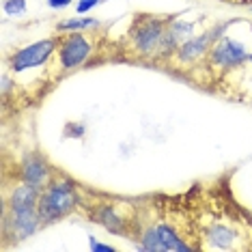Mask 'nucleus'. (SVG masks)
<instances>
[{"label": "nucleus", "mask_w": 252, "mask_h": 252, "mask_svg": "<svg viewBox=\"0 0 252 252\" xmlns=\"http://www.w3.org/2000/svg\"><path fill=\"white\" fill-rule=\"evenodd\" d=\"M45 2H48L50 9H67L73 0H45Z\"/></svg>", "instance_id": "2eb2a0df"}, {"label": "nucleus", "mask_w": 252, "mask_h": 252, "mask_svg": "<svg viewBox=\"0 0 252 252\" xmlns=\"http://www.w3.org/2000/svg\"><path fill=\"white\" fill-rule=\"evenodd\" d=\"M26 0H4L2 2V11L9 18H22L26 13Z\"/></svg>", "instance_id": "9b49d317"}, {"label": "nucleus", "mask_w": 252, "mask_h": 252, "mask_svg": "<svg viewBox=\"0 0 252 252\" xmlns=\"http://www.w3.org/2000/svg\"><path fill=\"white\" fill-rule=\"evenodd\" d=\"M43 228L39 207L32 209H2V246H13L32 237Z\"/></svg>", "instance_id": "0eeeda50"}, {"label": "nucleus", "mask_w": 252, "mask_h": 252, "mask_svg": "<svg viewBox=\"0 0 252 252\" xmlns=\"http://www.w3.org/2000/svg\"><path fill=\"white\" fill-rule=\"evenodd\" d=\"M93 31L84 32H59V50H56V65L61 73H69L87 65L95 52V43L91 39Z\"/></svg>", "instance_id": "20e7f679"}, {"label": "nucleus", "mask_w": 252, "mask_h": 252, "mask_svg": "<svg viewBox=\"0 0 252 252\" xmlns=\"http://www.w3.org/2000/svg\"><path fill=\"white\" fill-rule=\"evenodd\" d=\"M233 22H224V24H218L209 31L200 32V35H192L190 39H186L177 52L170 56L164 65H181V67H194L198 63H203V59L209 54V50L214 48V43L220 37H224V31L231 26Z\"/></svg>", "instance_id": "39448f33"}, {"label": "nucleus", "mask_w": 252, "mask_h": 252, "mask_svg": "<svg viewBox=\"0 0 252 252\" xmlns=\"http://www.w3.org/2000/svg\"><path fill=\"white\" fill-rule=\"evenodd\" d=\"M248 63H252V52H250V56H248Z\"/></svg>", "instance_id": "dca6fc26"}, {"label": "nucleus", "mask_w": 252, "mask_h": 252, "mask_svg": "<svg viewBox=\"0 0 252 252\" xmlns=\"http://www.w3.org/2000/svg\"><path fill=\"white\" fill-rule=\"evenodd\" d=\"M250 9H252V7H250Z\"/></svg>", "instance_id": "f3484780"}, {"label": "nucleus", "mask_w": 252, "mask_h": 252, "mask_svg": "<svg viewBox=\"0 0 252 252\" xmlns=\"http://www.w3.org/2000/svg\"><path fill=\"white\" fill-rule=\"evenodd\" d=\"M59 39L61 35L54 32L52 37L39 39L35 43H28L24 48L15 50L13 54H9L7 59V67L11 73H22L26 69H35V67L45 65L52 56H56V50H59Z\"/></svg>", "instance_id": "6e6552de"}, {"label": "nucleus", "mask_w": 252, "mask_h": 252, "mask_svg": "<svg viewBox=\"0 0 252 252\" xmlns=\"http://www.w3.org/2000/svg\"><path fill=\"white\" fill-rule=\"evenodd\" d=\"M89 246L93 252H114V246H108V244H101L97 242L95 237H89Z\"/></svg>", "instance_id": "4468645a"}, {"label": "nucleus", "mask_w": 252, "mask_h": 252, "mask_svg": "<svg viewBox=\"0 0 252 252\" xmlns=\"http://www.w3.org/2000/svg\"><path fill=\"white\" fill-rule=\"evenodd\" d=\"M177 15L136 13L134 18H131L127 32H125V37H123V50H127L136 61L162 63L168 26Z\"/></svg>", "instance_id": "f257e3e1"}, {"label": "nucleus", "mask_w": 252, "mask_h": 252, "mask_svg": "<svg viewBox=\"0 0 252 252\" xmlns=\"http://www.w3.org/2000/svg\"><path fill=\"white\" fill-rule=\"evenodd\" d=\"M82 209V186L63 170H56L39 196V216L43 226L56 224Z\"/></svg>", "instance_id": "f03ea898"}, {"label": "nucleus", "mask_w": 252, "mask_h": 252, "mask_svg": "<svg viewBox=\"0 0 252 252\" xmlns=\"http://www.w3.org/2000/svg\"><path fill=\"white\" fill-rule=\"evenodd\" d=\"M101 22L97 18H89V15H78V18H69L63 20L54 26L56 32H84V31H93V28H99Z\"/></svg>", "instance_id": "9d476101"}, {"label": "nucleus", "mask_w": 252, "mask_h": 252, "mask_svg": "<svg viewBox=\"0 0 252 252\" xmlns=\"http://www.w3.org/2000/svg\"><path fill=\"white\" fill-rule=\"evenodd\" d=\"M99 2H101V0H78V4H76V13L87 15L89 11H93Z\"/></svg>", "instance_id": "ddd939ff"}, {"label": "nucleus", "mask_w": 252, "mask_h": 252, "mask_svg": "<svg viewBox=\"0 0 252 252\" xmlns=\"http://www.w3.org/2000/svg\"><path fill=\"white\" fill-rule=\"evenodd\" d=\"M87 127L84 123H76V121H69L65 125V138H82Z\"/></svg>", "instance_id": "f8f14e48"}, {"label": "nucleus", "mask_w": 252, "mask_h": 252, "mask_svg": "<svg viewBox=\"0 0 252 252\" xmlns=\"http://www.w3.org/2000/svg\"><path fill=\"white\" fill-rule=\"evenodd\" d=\"M248 56H250V52L242 41L224 35L214 43L209 54L205 56L203 63H198V65H205L209 71H218L224 76L228 71L239 69L244 63H248Z\"/></svg>", "instance_id": "423d86ee"}, {"label": "nucleus", "mask_w": 252, "mask_h": 252, "mask_svg": "<svg viewBox=\"0 0 252 252\" xmlns=\"http://www.w3.org/2000/svg\"><path fill=\"white\" fill-rule=\"evenodd\" d=\"M82 214L91 222L104 226L114 235H125L129 239L134 237L136 222H138V205L134 200L106 196V194H101L97 200H91L84 198L82 188Z\"/></svg>", "instance_id": "7ed1b4c3"}, {"label": "nucleus", "mask_w": 252, "mask_h": 252, "mask_svg": "<svg viewBox=\"0 0 252 252\" xmlns=\"http://www.w3.org/2000/svg\"><path fill=\"white\" fill-rule=\"evenodd\" d=\"M56 173V168L48 162V158L41 156L39 151H31L15 166L13 179L15 181H24L28 186H35L39 190H43L48 186V181L52 179V175Z\"/></svg>", "instance_id": "1a4fd4ad"}]
</instances>
